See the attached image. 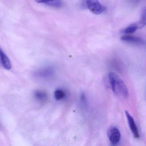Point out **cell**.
<instances>
[{"label": "cell", "mask_w": 146, "mask_h": 146, "mask_svg": "<svg viewBox=\"0 0 146 146\" xmlns=\"http://www.w3.org/2000/svg\"><path fill=\"white\" fill-rule=\"evenodd\" d=\"M54 74V68L52 66H47L38 69L35 72L34 76L39 79L48 80L52 78Z\"/></svg>", "instance_id": "3957f363"}, {"label": "cell", "mask_w": 146, "mask_h": 146, "mask_svg": "<svg viewBox=\"0 0 146 146\" xmlns=\"http://www.w3.org/2000/svg\"><path fill=\"white\" fill-rule=\"evenodd\" d=\"M36 2L40 4H45L53 7H61L63 5L61 0H35Z\"/></svg>", "instance_id": "ba28073f"}, {"label": "cell", "mask_w": 146, "mask_h": 146, "mask_svg": "<svg viewBox=\"0 0 146 146\" xmlns=\"http://www.w3.org/2000/svg\"><path fill=\"white\" fill-rule=\"evenodd\" d=\"M108 136L110 142L113 145H117L121 139V134L119 129L116 126H112L108 131Z\"/></svg>", "instance_id": "277c9868"}, {"label": "cell", "mask_w": 146, "mask_h": 146, "mask_svg": "<svg viewBox=\"0 0 146 146\" xmlns=\"http://www.w3.org/2000/svg\"><path fill=\"white\" fill-rule=\"evenodd\" d=\"M0 63L5 69L10 70L11 69L12 65L10 60L5 52L0 48Z\"/></svg>", "instance_id": "52a82bcc"}, {"label": "cell", "mask_w": 146, "mask_h": 146, "mask_svg": "<svg viewBox=\"0 0 146 146\" xmlns=\"http://www.w3.org/2000/svg\"><path fill=\"white\" fill-rule=\"evenodd\" d=\"M121 40L127 43L135 45H143L144 43V41L141 38L134 36H124L121 37Z\"/></svg>", "instance_id": "8992f818"}, {"label": "cell", "mask_w": 146, "mask_h": 146, "mask_svg": "<svg viewBox=\"0 0 146 146\" xmlns=\"http://www.w3.org/2000/svg\"><path fill=\"white\" fill-rule=\"evenodd\" d=\"M81 100L84 104H86L87 103V99L84 94H82L81 95Z\"/></svg>", "instance_id": "7c38bea8"}, {"label": "cell", "mask_w": 146, "mask_h": 146, "mask_svg": "<svg viewBox=\"0 0 146 146\" xmlns=\"http://www.w3.org/2000/svg\"><path fill=\"white\" fill-rule=\"evenodd\" d=\"M125 114L127 117L130 129L134 137L135 138H139L140 136L139 131L133 117H132L127 111H125Z\"/></svg>", "instance_id": "5b68a950"}, {"label": "cell", "mask_w": 146, "mask_h": 146, "mask_svg": "<svg viewBox=\"0 0 146 146\" xmlns=\"http://www.w3.org/2000/svg\"><path fill=\"white\" fill-rule=\"evenodd\" d=\"M140 29V25L138 23V22H137L129 26L125 29L122 31V33L126 35L131 34L135 32L138 29Z\"/></svg>", "instance_id": "9c48e42d"}, {"label": "cell", "mask_w": 146, "mask_h": 146, "mask_svg": "<svg viewBox=\"0 0 146 146\" xmlns=\"http://www.w3.org/2000/svg\"><path fill=\"white\" fill-rule=\"evenodd\" d=\"M108 79L113 92L121 98H128L129 90L126 84L121 78L113 72L108 74Z\"/></svg>", "instance_id": "6da1fadb"}, {"label": "cell", "mask_w": 146, "mask_h": 146, "mask_svg": "<svg viewBox=\"0 0 146 146\" xmlns=\"http://www.w3.org/2000/svg\"><path fill=\"white\" fill-rule=\"evenodd\" d=\"M54 98L57 100H63L65 96V93L61 89H57L54 93Z\"/></svg>", "instance_id": "8fae6325"}, {"label": "cell", "mask_w": 146, "mask_h": 146, "mask_svg": "<svg viewBox=\"0 0 146 146\" xmlns=\"http://www.w3.org/2000/svg\"><path fill=\"white\" fill-rule=\"evenodd\" d=\"M84 7L92 13L100 15L106 11V8L98 0H83Z\"/></svg>", "instance_id": "7a4b0ae2"}, {"label": "cell", "mask_w": 146, "mask_h": 146, "mask_svg": "<svg viewBox=\"0 0 146 146\" xmlns=\"http://www.w3.org/2000/svg\"><path fill=\"white\" fill-rule=\"evenodd\" d=\"M35 99L39 102H44L47 100L48 96L46 93L42 90H37L35 93Z\"/></svg>", "instance_id": "30bf717a"}]
</instances>
